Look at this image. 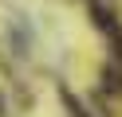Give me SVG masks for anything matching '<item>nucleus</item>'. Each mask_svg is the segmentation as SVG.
<instances>
[{
    "mask_svg": "<svg viewBox=\"0 0 122 117\" xmlns=\"http://www.w3.org/2000/svg\"><path fill=\"white\" fill-rule=\"evenodd\" d=\"M59 98H63V105H67V113H71V117H87L83 101H79V98H71V90H67V86H59Z\"/></svg>",
    "mask_w": 122,
    "mask_h": 117,
    "instance_id": "f257e3e1",
    "label": "nucleus"
}]
</instances>
